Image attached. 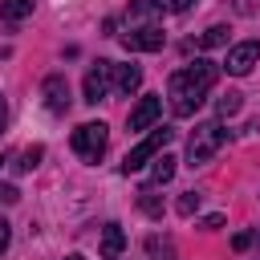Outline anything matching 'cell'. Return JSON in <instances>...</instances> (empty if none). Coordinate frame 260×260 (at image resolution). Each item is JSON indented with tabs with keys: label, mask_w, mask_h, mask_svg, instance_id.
Returning <instances> with one entry per match:
<instances>
[{
	"label": "cell",
	"mask_w": 260,
	"mask_h": 260,
	"mask_svg": "<svg viewBox=\"0 0 260 260\" xmlns=\"http://www.w3.org/2000/svg\"><path fill=\"white\" fill-rule=\"evenodd\" d=\"M219 81V65L215 61H207V57H199L195 65H187V69H175L171 73V81H167V98H171V110L179 114V118H191L199 106H203V98L211 93V85Z\"/></svg>",
	"instance_id": "cell-1"
},
{
	"label": "cell",
	"mask_w": 260,
	"mask_h": 260,
	"mask_svg": "<svg viewBox=\"0 0 260 260\" xmlns=\"http://www.w3.org/2000/svg\"><path fill=\"white\" fill-rule=\"evenodd\" d=\"M223 142H228V130H223L219 122H203V126H195L191 138H187V162H191V167H203L207 158L219 154Z\"/></svg>",
	"instance_id": "cell-2"
},
{
	"label": "cell",
	"mask_w": 260,
	"mask_h": 260,
	"mask_svg": "<svg viewBox=\"0 0 260 260\" xmlns=\"http://www.w3.org/2000/svg\"><path fill=\"white\" fill-rule=\"evenodd\" d=\"M171 134H175V130H167V126H154V130H150L142 142H134V146L126 150V158H122V171H126V175H134V171H142L146 162H154V154H158V150L171 142Z\"/></svg>",
	"instance_id": "cell-3"
},
{
	"label": "cell",
	"mask_w": 260,
	"mask_h": 260,
	"mask_svg": "<svg viewBox=\"0 0 260 260\" xmlns=\"http://www.w3.org/2000/svg\"><path fill=\"white\" fill-rule=\"evenodd\" d=\"M106 126L102 122H81L77 130H73V150H77V158L81 162H98L102 154H106Z\"/></svg>",
	"instance_id": "cell-4"
},
{
	"label": "cell",
	"mask_w": 260,
	"mask_h": 260,
	"mask_svg": "<svg viewBox=\"0 0 260 260\" xmlns=\"http://www.w3.org/2000/svg\"><path fill=\"white\" fill-rule=\"evenodd\" d=\"M122 45L134 49V53H158L167 45V32L158 24H134L130 32H122Z\"/></svg>",
	"instance_id": "cell-5"
},
{
	"label": "cell",
	"mask_w": 260,
	"mask_h": 260,
	"mask_svg": "<svg viewBox=\"0 0 260 260\" xmlns=\"http://www.w3.org/2000/svg\"><path fill=\"white\" fill-rule=\"evenodd\" d=\"M256 61H260V41H240V45L228 49L223 69H228L232 77H248V73L256 69Z\"/></svg>",
	"instance_id": "cell-6"
},
{
	"label": "cell",
	"mask_w": 260,
	"mask_h": 260,
	"mask_svg": "<svg viewBox=\"0 0 260 260\" xmlns=\"http://www.w3.org/2000/svg\"><path fill=\"white\" fill-rule=\"evenodd\" d=\"M106 93H110V61H98V65H89V73H85V102L98 106Z\"/></svg>",
	"instance_id": "cell-7"
},
{
	"label": "cell",
	"mask_w": 260,
	"mask_h": 260,
	"mask_svg": "<svg viewBox=\"0 0 260 260\" xmlns=\"http://www.w3.org/2000/svg\"><path fill=\"white\" fill-rule=\"evenodd\" d=\"M158 114H162V98H158V93H146V98L130 110V130H150V126L158 122Z\"/></svg>",
	"instance_id": "cell-8"
},
{
	"label": "cell",
	"mask_w": 260,
	"mask_h": 260,
	"mask_svg": "<svg viewBox=\"0 0 260 260\" xmlns=\"http://www.w3.org/2000/svg\"><path fill=\"white\" fill-rule=\"evenodd\" d=\"M41 93H45V106H49L53 114H65V110H69V85H65L61 73H49L45 85H41Z\"/></svg>",
	"instance_id": "cell-9"
},
{
	"label": "cell",
	"mask_w": 260,
	"mask_h": 260,
	"mask_svg": "<svg viewBox=\"0 0 260 260\" xmlns=\"http://www.w3.org/2000/svg\"><path fill=\"white\" fill-rule=\"evenodd\" d=\"M110 85L130 98V93L142 85V69H138V65H114V61H110Z\"/></svg>",
	"instance_id": "cell-10"
},
{
	"label": "cell",
	"mask_w": 260,
	"mask_h": 260,
	"mask_svg": "<svg viewBox=\"0 0 260 260\" xmlns=\"http://www.w3.org/2000/svg\"><path fill=\"white\" fill-rule=\"evenodd\" d=\"M126 252V232L122 223H106L102 228V260H118Z\"/></svg>",
	"instance_id": "cell-11"
},
{
	"label": "cell",
	"mask_w": 260,
	"mask_h": 260,
	"mask_svg": "<svg viewBox=\"0 0 260 260\" xmlns=\"http://www.w3.org/2000/svg\"><path fill=\"white\" fill-rule=\"evenodd\" d=\"M175 154H154V167H150V187H162V183H171L175 179Z\"/></svg>",
	"instance_id": "cell-12"
},
{
	"label": "cell",
	"mask_w": 260,
	"mask_h": 260,
	"mask_svg": "<svg viewBox=\"0 0 260 260\" xmlns=\"http://www.w3.org/2000/svg\"><path fill=\"white\" fill-rule=\"evenodd\" d=\"M146 260H179L171 236H150V240H146Z\"/></svg>",
	"instance_id": "cell-13"
},
{
	"label": "cell",
	"mask_w": 260,
	"mask_h": 260,
	"mask_svg": "<svg viewBox=\"0 0 260 260\" xmlns=\"http://www.w3.org/2000/svg\"><path fill=\"white\" fill-rule=\"evenodd\" d=\"M0 16L4 20H24V16H32V0H0Z\"/></svg>",
	"instance_id": "cell-14"
},
{
	"label": "cell",
	"mask_w": 260,
	"mask_h": 260,
	"mask_svg": "<svg viewBox=\"0 0 260 260\" xmlns=\"http://www.w3.org/2000/svg\"><path fill=\"white\" fill-rule=\"evenodd\" d=\"M138 207H142L146 215H162V199H158V191H154V187H142V191H138Z\"/></svg>",
	"instance_id": "cell-15"
},
{
	"label": "cell",
	"mask_w": 260,
	"mask_h": 260,
	"mask_svg": "<svg viewBox=\"0 0 260 260\" xmlns=\"http://www.w3.org/2000/svg\"><path fill=\"white\" fill-rule=\"evenodd\" d=\"M215 45H228V28L223 24H211L207 32H199V49H215Z\"/></svg>",
	"instance_id": "cell-16"
},
{
	"label": "cell",
	"mask_w": 260,
	"mask_h": 260,
	"mask_svg": "<svg viewBox=\"0 0 260 260\" xmlns=\"http://www.w3.org/2000/svg\"><path fill=\"white\" fill-rule=\"evenodd\" d=\"M41 154H45L41 146H28V150H20V158H16L12 167H16V171H32V167L41 162Z\"/></svg>",
	"instance_id": "cell-17"
},
{
	"label": "cell",
	"mask_w": 260,
	"mask_h": 260,
	"mask_svg": "<svg viewBox=\"0 0 260 260\" xmlns=\"http://www.w3.org/2000/svg\"><path fill=\"white\" fill-rule=\"evenodd\" d=\"M236 110H240V93H223L219 98V118H232Z\"/></svg>",
	"instance_id": "cell-18"
},
{
	"label": "cell",
	"mask_w": 260,
	"mask_h": 260,
	"mask_svg": "<svg viewBox=\"0 0 260 260\" xmlns=\"http://www.w3.org/2000/svg\"><path fill=\"white\" fill-rule=\"evenodd\" d=\"M150 12H158V4H154V0H138V4L130 8V20H142V16H150Z\"/></svg>",
	"instance_id": "cell-19"
},
{
	"label": "cell",
	"mask_w": 260,
	"mask_h": 260,
	"mask_svg": "<svg viewBox=\"0 0 260 260\" xmlns=\"http://www.w3.org/2000/svg\"><path fill=\"white\" fill-rule=\"evenodd\" d=\"M195 207H199V195H195V191H187V195L179 199V215H191Z\"/></svg>",
	"instance_id": "cell-20"
},
{
	"label": "cell",
	"mask_w": 260,
	"mask_h": 260,
	"mask_svg": "<svg viewBox=\"0 0 260 260\" xmlns=\"http://www.w3.org/2000/svg\"><path fill=\"white\" fill-rule=\"evenodd\" d=\"M16 199H20V191H16L12 183H4V187H0V203H16Z\"/></svg>",
	"instance_id": "cell-21"
},
{
	"label": "cell",
	"mask_w": 260,
	"mask_h": 260,
	"mask_svg": "<svg viewBox=\"0 0 260 260\" xmlns=\"http://www.w3.org/2000/svg\"><path fill=\"white\" fill-rule=\"evenodd\" d=\"M236 8H240L244 16H256V12H260V0H236Z\"/></svg>",
	"instance_id": "cell-22"
},
{
	"label": "cell",
	"mask_w": 260,
	"mask_h": 260,
	"mask_svg": "<svg viewBox=\"0 0 260 260\" xmlns=\"http://www.w3.org/2000/svg\"><path fill=\"white\" fill-rule=\"evenodd\" d=\"M252 240H256V236H252V232H240V236H236V240H232V248H236V252H244V248H248V244H252Z\"/></svg>",
	"instance_id": "cell-23"
},
{
	"label": "cell",
	"mask_w": 260,
	"mask_h": 260,
	"mask_svg": "<svg viewBox=\"0 0 260 260\" xmlns=\"http://www.w3.org/2000/svg\"><path fill=\"white\" fill-rule=\"evenodd\" d=\"M8 240H12V228H8V219H0V252L8 248Z\"/></svg>",
	"instance_id": "cell-24"
},
{
	"label": "cell",
	"mask_w": 260,
	"mask_h": 260,
	"mask_svg": "<svg viewBox=\"0 0 260 260\" xmlns=\"http://www.w3.org/2000/svg\"><path fill=\"white\" fill-rule=\"evenodd\" d=\"M191 4H195V0H167V8H171V12H187Z\"/></svg>",
	"instance_id": "cell-25"
},
{
	"label": "cell",
	"mask_w": 260,
	"mask_h": 260,
	"mask_svg": "<svg viewBox=\"0 0 260 260\" xmlns=\"http://www.w3.org/2000/svg\"><path fill=\"white\" fill-rule=\"evenodd\" d=\"M4 122H8V110H4V102H0V134H4Z\"/></svg>",
	"instance_id": "cell-26"
},
{
	"label": "cell",
	"mask_w": 260,
	"mask_h": 260,
	"mask_svg": "<svg viewBox=\"0 0 260 260\" xmlns=\"http://www.w3.org/2000/svg\"><path fill=\"white\" fill-rule=\"evenodd\" d=\"M65 260H85V256H65Z\"/></svg>",
	"instance_id": "cell-27"
}]
</instances>
